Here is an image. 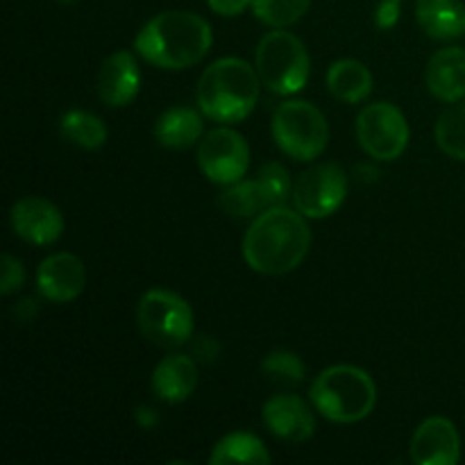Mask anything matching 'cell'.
<instances>
[{
  "mask_svg": "<svg viewBox=\"0 0 465 465\" xmlns=\"http://www.w3.org/2000/svg\"><path fill=\"white\" fill-rule=\"evenodd\" d=\"M304 213L286 204L263 209L243 236V257L262 275L295 271L312 248V230Z\"/></svg>",
  "mask_w": 465,
  "mask_h": 465,
  "instance_id": "cell-1",
  "label": "cell"
},
{
  "mask_svg": "<svg viewBox=\"0 0 465 465\" xmlns=\"http://www.w3.org/2000/svg\"><path fill=\"white\" fill-rule=\"evenodd\" d=\"M212 44V25L200 14L171 9L153 16L141 27L134 50L153 66L182 71L207 57Z\"/></svg>",
  "mask_w": 465,
  "mask_h": 465,
  "instance_id": "cell-2",
  "label": "cell"
},
{
  "mask_svg": "<svg viewBox=\"0 0 465 465\" xmlns=\"http://www.w3.org/2000/svg\"><path fill=\"white\" fill-rule=\"evenodd\" d=\"M257 68L241 57L216 59L204 68L198 80L200 112L216 123H241L254 112L259 100Z\"/></svg>",
  "mask_w": 465,
  "mask_h": 465,
  "instance_id": "cell-3",
  "label": "cell"
},
{
  "mask_svg": "<svg viewBox=\"0 0 465 465\" xmlns=\"http://www.w3.org/2000/svg\"><path fill=\"white\" fill-rule=\"evenodd\" d=\"M313 409L327 420L352 425L372 413L377 404V386L366 371L357 366H331L312 384Z\"/></svg>",
  "mask_w": 465,
  "mask_h": 465,
  "instance_id": "cell-4",
  "label": "cell"
},
{
  "mask_svg": "<svg viewBox=\"0 0 465 465\" xmlns=\"http://www.w3.org/2000/svg\"><path fill=\"white\" fill-rule=\"evenodd\" d=\"M254 68L268 91L277 95H293L307 84L312 59L298 36L275 27L259 41Z\"/></svg>",
  "mask_w": 465,
  "mask_h": 465,
  "instance_id": "cell-5",
  "label": "cell"
},
{
  "mask_svg": "<svg viewBox=\"0 0 465 465\" xmlns=\"http://www.w3.org/2000/svg\"><path fill=\"white\" fill-rule=\"evenodd\" d=\"M272 139L295 162H313L330 143V125L309 100H286L272 114Z\"/></svg>",
  "mask_w": 465,
  "mask_h": 465,
  "instance_id": "cell-6",
  "label": "cell"
},
{
  "mask_svg": "<svg viewBox=\"0 0 465 465\" xmlns=\"http://www.w3.org/2000/svg\"><path fill=\"white\" fill-rule=\"evenodd\" d=\"M139 330L159 348H180L193 336V309L182 295L163 289H150L141 295L136 309Z\"/></svg>",
  "mask_w": 465,
  "mask_h": 465,
  "instance_id": "cell-7",
  "label": "cell"
},
{
  "mask_svg": "<svg viewBox=\"0 0 465 465\" xmlns=\"http://www.w3.org/2000/svg\"><path fill=\"white\" fill-rule=\"evenodd\" d=\"M407 116L393 103H372L357 116V141L368 157L395 162L409 145Z\"/></svg>",
  "mask_w": 465,
  "mask_h": 465,
  "instance_id": "cell-8",
  "label": "cell"
},
{
  "mask_svg": "<svg viewBox=\"0 0 465 465\" xmlns=\"http://www.w3.org/2000/svg\"><path fill=\"white\" fill-rule=\"evenodd\" d=\"M198 166L213 184H236L250 168L248 141L232 127L207 132L198 145Z\"/></svg>",
  "mask_w": 465,
  "mask_h": 465,
  "instance_id": "cell-9",
  "label": "cell"
},
{
  "mask_svg": "<svg viewBox=\"0 0 465 465\" xmlns=\"http://www.w3.org/2000/svg\"><path fill=\"white\" fill-rule=\"evenodd\" d=\"M293 207L307 218H327L348 198V175L339 163H316L295 180Z\"/></svg>",
  "mask_w": 465,
  "mask_h": 465,
  "instance_id": "cell-10",
  "label": "cell"
},
{
  "mask_svg": "<svg viewBox=\"0 0 465 465\" xmlns=\"http://www.w3.org/2000/svg\"><path fill=\"white\" fill-rule=\"evenodd\" d=\"M9 221L14 234L36 248L57 243L59 236L64 234V216L59 207L39 195H27L14 203Z\"/></svg>",
  "mask_w": 465,
  "mask_h": 465,
  "instance_id": "cell-11",
  "label": "cell"
},
{
  "mask_svg": "<svg viewBox=\"0 0 465 465\" xmlns=\"http://www.w3.org/2000/svg\"><path fill=\"white\" fill-rule=\"evenodd\" d=\"M86 286V268L80 257L71 252L50 254L36 271V289L50 302H73Z\"/></svg>",
  "mask_w": 465,
  "mask_h": 465,
  "instance_id": "cell-12",
  "label": "cell"
},
{
  "mask_svg": "<svg viewBox=\"0 0 465 465\" xmlns=\"http://www.w3.org/2000/svg\"><path fill=\"white\" fill-rule=\"evenodd\" d=\"M409 450L416 465H457L461 459V436L448 418H427L413 434Z\"/></svg>",
  "mask_w": 465,
  "mask_h": 465,
  "instance_id": "cell-13",
  "label": "cell"
},
{
  "mask_svg": "<svg viewBox=\"0 0 465 465\" xmlns=\"http://www.w3.org/2000/svg\"><path fill=\"white\" fill-rule=\"evenodd\" d=\"M262 418L268 431L286 443H304L312 439L313 430H316V420H313L309 404L293 393L272 395L263 404Z\"/></svg>",
  "mask_w": 465,
  "mask_h": 465,
  "instance_id": "cell-14",
  "label": "cell"
},
{
  "mask_svg": "<svg viewBox=\"0 0 465 465\" xmlns=\"http://www.w3.org/2000/svg\"><path fill=\"white\" fill-rule=\"evenodd\" d=\"M98 95L107 107H125L139 95L141 71L134 54L127 50L109 54L98 71Z\"/></svg>",
  "mask_w": 465,
  "mask_h": 465,
  "instance_id": "cell-15",
  "label": "cell"
},
{
  "mask_svg": "<svg viewBox=\"0 0 465 465\" xmlns=\"http://www.w3.org/2000/svg\"><path fill=\"white\" fill-rule=\"evenodd\" d=\"M427 89L443 103H461L465 98V50L450 45L434 53L425 71Z\"/></svg>",
  "mask_w": 465,
  "mask_h": 465,
  "instance_id": "cell-16",
  "label": "cell"
},
{
  "mask_svg": "<svg viewBox=\"0 0 465 465\" xmlns=\"http://www.w3.org/2000/svg\"><path fill=\"white\" fill-rule=\"evenodd\" d=\"M198 363L186 354L163 357L153 371V393L168 404H180L189 400L198 389Z\"/></svg>",
  "mask_w": 465,
  "mask_h": 465,
  "instance_id": "cell-17",
  "label": "cell"
},
{
  "mask_svg": "<svg viewBox=\"0 0 465 465\" xmlns=\"http://www.w3.org/2000/svg\"><path fill=\"white\" fill-rule=\"evenodd\" d=\"M416 18L431 39L452 41L465 35V5L461 0H416Z\"/></svg>",
  "mask_w": 465,
  "mask_h": 465,
  "instance_id": "cell-18",
  "label": "cell"
},
{
  "mask_svg": "<svg viewBox=\"0 0 465 465\" xmlns=\"http://www.w3.org/2000/svg\"><path fill=\"white\" fill-rule=\"evenodd\" d=\"M154 139L162 148H191L203 139V116L191 107L166 109L154 123Z\"/></svg>",
  "mask_w": 465,
  "mask_h": 465,
  "instance_id": "cell-19",
  "label": "cell"
},
{
  "mask_svg": "<svg viewBox=\"0 0 465 465\" xmlns=\"http://www.w3.org/2000/svg\"><path fill=\"white\" fill-rule=\"evenodd\" d=\"M327 89L341 103L357 104L372 94V75L359 59H336L327 71Z\"/></svg>",
  "mask_w": 465,
  "mask_h": 465,
  "instance_id": "cell-20",
  "label": "cell"
},
{
  "mask_svg": "<svg viewBox=\"0 0 465 465\" xmlns=\"http://www.w3.org/2000/svg\"><path fill=\"white\" fill-rule=\"evenodd\" d=\"M272 457L263 440L250 431H232L223 436L212 450L209 463L225 465V463H250V465H266Z\"/></svg>",
  "mask_w": 465,
  "mask_h": 465,
  "instance_id": "cell-21",
  "label": "cell"
},
{
  "mask_svg": "<svg viewBox=\"0 0 465 465\" xmlns=\"http://www.w3.org/2000/svg\"><path fill=\"white\" fill-rule=\"evenodd\" d=\"M59 134L73 145H80L84 150H98L107 143V125L95 114L84 109H73L66 112L59 121Z\"/></svg>",
  "mask_w": 465,
  "mask_h": 465,
  "instance_id": "cell-22",
  "label": "cell"
},
{
  "mask_svg": "<svg viewBox=\"0 0 465 465\" xmlns=\"http://www.w3.org/2000/svg\"><path fill=\"white\" fill-rule=\"evenodd\" d=\"M218 207L232 218H254L259 216L263 209H268L257 180H241L236 182V184L227 186V189L218 195Z\"/></svg>",
  "mask_w": 465,
  "mask_h": 465,
  "instance_id": "cell-23",
  "label": "cell"
},
{
  "mask_svg": "<svg viewBox=\"0 0 465 465\" xmlns=\"http://www.w3.org/2000/svg\"><path fill=\"white\" fill-rule=\"evenodd\" d=\"M436 143L448 157L465 162V103H454L436 123Z\"/></svg>",
  "mask_w": 465,
  "mask_h": 465,
  "instance_id": "cell-24",
  "label": "cell"
},
{
  "mask_svg": "<svg viewBox=\"0 0 465 465\" xmlns=\"http://www.w3.org/2000/svg\"><path fill=\"white\" fill-rule=\"evenodd\" d=\"M312 7V0H252V12L263 25L284 30L298 23Z\"/></svg>",
  "mask_w": 465,
  "mask_h": 465,
  "instance_id": "cell-25",
  "label": "cell"
},
{
  "mask_svg": "<svg viewBox=\"0 0 465 465\" xmlns=\"http://www.w3.org/2000/svg\"><path fill=\"white\" fill-rule=\"evenodd\" d=\"M262 372L275 384H300L304 380V361L289 350H275L262 361Z\"/></svg>",
  "mask_w": 465,
  "mask_h": 465,
  "instance_id": "cell-26",
  "label": "cell"
},
{
  "mask_svg": "<svg viewBox=\"0 0 465 465\" xmlns=\"http://www.w3.org/2000/svg\"><path fill=\"white\" fill-rule=\"evenodd\" d=\"M257 184L262 189L263 200H266V207H277V204H284L286 198L293 189H291V177L286 173V168L280 162H271L259 171Z\"/></svg>",
  "mask_w": 465,
  "mask_h": 465,
  "instance_id": "cell-27",
  "label": "cell"
},
{
  "mask_svg": "<svg viewBox=\"0 0 465 465\" xmlns=\"http://www.w3.org/2000/svg\"><path fill=\"white\" fill-rule=\"evenodd\" d=\"M25 284V268L12 254H3L0 259V293L12 295Z\"/></svg>",
  "mask_w": 465,
  "mask_h": 465,
  "instance_id": "cell-28",
  "label": "cell"
},
{
  "mask_svg": "<svg viewBox=\"0 0 465 465\" xmlns=\"http://www.w3.org/2000/svg\"><path fill=\"white\" fill-rule=\"evenodd\" d=\"M400 14H402V0H380L375 9L377 30L389 32L398 25Z\"/></svg>",
  "mask_w": 465,
  "mask_h": 465,
  "instance_id": "cell-29",
  "label": "cell"
},
{
  "mask_svg": "<svg viewBox=\"0 0 465 465\" xmlns=\"http://www.w3.org/2000/svg\"><path fill=\"white\" fill-rule=\"evenodd\" d=\"M207 5L218 16H241L245 9H252V0H207Z\"/></svg>",
  "mask_w": 465,
  "mask_h": 465,
  "instance_id": "cell-30",
  "label": "cell"
},
{
  "mask_svg": "<svg viewBox=\"0 0 465 465\" xmlns=\"http://www.w3.org/2000/svg\"><path fill=\"white\" fill-rule=\"evenodd\" d=\"M136 422H139V427H143V430H154V427L159 425L157 409L139 407L136 409Z\"/></svg>",
  "mask_w": 465,
  "mask_h": 465,
  "instance_id": "cell-31",
  "label": "cell"
},
{
  "mask_svg": "<svg viewBox=\"0 0 465 465\" xmlns=\"http://www.w3.org/2000/svg\"><path fill=\"white\" fill-rule=\"evenodd\" d=\"M16 313H18V318H21V321H30V318L36 313L32 300H23V302L16 307Z\"/></svg>",
  "mask_w": 465,
  "mask_h": 465,
  "instance_id": "cell-32",
  "label": "cell"
},
{
  "mask_svg": "<svg viewBox=\"0 0 465 465\" xmlns=\"http://www.w3.org/2000/svg\"><path fill=\"white\" fill-rule=\"evenodd\" d=\"M57 3H62V5H71V3H77V0H57Z\"/></svg>",
  "mask_w": 465,
  "mask_h": 465,
  "instance_id": "cell-33",
  "label": "cell"
}]
</instances>
